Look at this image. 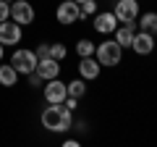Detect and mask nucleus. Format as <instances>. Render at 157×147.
<instances>
[{
	"instance_id": "obj_26",
	"label": "nucleus",
	"mask_w": 157,
	"mask_h": 147,
	"mask_svg": "<svg viewBox=\"0 0 157 147\" xmlns=\"http://www.w3.org/2000/svg\"><path fill=\"white\" fill-rule=\"evenodd\" d=\"M6 3H13V0H6Z\"/></svg>"
},
{
	"instance_id": "obj_23",
	"label": "nucleus",
	"mask_w": 157,
	"mask_h": 147,
	"mask_svg": "<svg viewBox=\"0 0 157 147\" xmlns=\"http://www.w3.org/2000/svg\"><path fill=\"white\" fill-rule=\"evenodd\" d=\"M3 55H6V45L0 42V61H3Z\"/></svg>"
},
{
	"instance_id": "obj_21",
	"label": "nucleus",
	"mask_w": 157,
	"mask_h": 147,
	"mask_svg": "<svg viewBox=\"0 0 157 147\" xmlns=\"http://www.w3.org/2000/svg\"><path fill=\"white\" fill-rule=\"evenodd\" d=\"M37 58H50V45H47V42H42V45H37Z\"/></svg>"
},
{
	"instance_id": "obj_17",
	"label": "nucleus",
	"mask_w": 157,
	"mask_h": 147,
	"mask_svg": "<svg viewBox=\"0 0 157 147\" xmlns=\"http://www.w3.org/2000/svg\"><path fill=\"white\" fill-rule=\"evenodd\" d=\"M94 47H97V45H94L92 40H86V37L76 42V53H78V58H89V55H94Z\"/></svg>"
},
{
	"instance_id": "obj_19",
	"label": "nucleus",
	"mask_w": 157,
	"mask_h": 147,
	"mask_svg": "<svg viewBox=\"0 0 157 147\" xmlns=\"http://www.w3.org/2000/svg\"><path fill=\"white\" fill-rule=\"evenodd\" d=\"M66 55H68V47L63 45V42H52V45H50V58H55V61H63Z\"/></svg>"
},
{
	"instance_id": "obj_3",
	"label": "nucleus",
	"mask_w": 157,
	"mask_h": 147,
	"mask_svg": "<svg viewBox=\"0 0 157 147\" xmlns=\"http://www.w3.org/2000/svg\"><path fill=\"white\" fill-rule=\"evenodd\" d=\"M37 61H39V58H37L34 50H29V47H16L8 63L18 71V76H26V74H32L34 68H37Z\"/></svg>"
},
{
	"instance_id": "obj_20",
	"label": "nucleus",
	"mask_w": 157,
	"mask_h": 147,
	"mask_svg": "<svg viewBox=\"0 0 157 147\" xmlns=\"http://www.w3.org/2000/svg\"><path fill=\"white\" fill-rule=\"evenodd\" d=\"M6 18H11V3L0 0V21H6Z\"/></svg>"
},
{
	"instance_id": "obj_13",
	"label": "nucleus",
	"mask_w": 157,
	"mask_h": 147,
	"mask_svg": "<svg viewBox=\"0 0 157 147\" xmlns=\"http://www.w3.org/2000/svg\"><path fill=\"white\" fill-rule=\"evenodd\" d=\"M134 34H136V24H118V29L113 32V40L126 50V47H131V42H134Z\"/></svg>"
},
{
	"instance_id": "obj_2",
	"label": "nucleus",
	"mask_w": 157,
	"mask_h": 147,
	"mask_svg": "<svg viewBox=\"0 0 157 147\" xmlns=\"http://www.w3.org/2000/svg\"><path fill=\"white\" fill-rule=\"evenodd\" d=\"M94 58L100 61V66L113 68V66H118V63L123 61V47L118 45L115 40H105L94 47Z\"/></svg>"
},
{
	"instance_id": "obj_14",
	"label": "nucleus",
	"mask_w": 157,
	"mask_h": 147,
	"mask_svg": "<svg viewBox=\"0 0 157 147\" xmlns=\"http://www.w3.org/2000/svg\"><path fill=\"white\" fill-rule=\"evenodd\" d=\"M136 26L141 29V32H149L157 37V11H147V13H139V18H136Z\"/></svg>"
},
{
	"instance_id": "obj_6",
	"label": "nucleus",
	"mask_w": 157,
	"mask_h": 147,
	"mask_svg": "<svg viewBox=\"0 0 157 147\" xmlns=\"http://www.w3.org/2000/svg\"><path fill=\"white\" fill-rule=\"evenodd\" d=\"M11 18L16 24H21V26H29L37 18V11H34V6L29 0H13L11 3Z\"/></svg>"
},
{
	"instance_id": "obj_1",
	"label": "nucleus",
	"mask_w": 157,
	"mask_h": 147,
	"mask_svg": "<svg viewBox=\"0 0 157 147\" xmlns=\"http://www.w3.org/2000/svg\"><path fill=\"white\" fill-rule=\"evenodd\" d=\"M39 121H42V129L55 131V134L68 131L73 126V116H71V110H68L63 102H47V108L42 110Z\"/></svg>"
},
{
	"instance_id": "obj_4",
	"label": "nucleus",
	"mask_w": 157,
	"mask_h": 147,
	"mask_svg": "<svg viewBox=\"0 0 157 147\" xmlns=\"http://www.w3.org/2000/svg\"><path fill=\"white\" fill-rule=\"evenodd\" d=\"M78 18H81V6H78L76 0H63V3H58L55 21L60 24V26H71V24H76Z\"/></svg>"
},
{
	"instance_id": "obj_18",
	"label": "nucleus",
	"mask_w": 157,
	"mask_h": 147,
	"mask_svg": "<svg viewBox=\"0 0 157 147\" xmlns=\"http://www.w3.org/2000/svg\"><path fill=\"white\" fill-rule=\"evenodd\" d=\"M94 13H97V0H84V3H81V18H78V21H86V18L94 16Z\"/></svg>"
},
{
	"instance_id": "obj_10",
	"label": "nucleus",
	"mask_w": 157,
	"mask_h": 147,
	"mask_svg": "<svg viewBox=\"0 0 157 147\" xmlns=\"http://www.w3.org/2000/svg\"><path fill=\"white\" fill-rule=\"evenodd\" d=\"M118 29V18H115V13L113 11H100V13H94V32H100V34H113Z\"/></svg>"
},
{
	"instance_id": "obj_7",
	"label": "nucleus",
	"mask_w": 157,
	"mask_h": 147,
	"mask_svg": "<svg viewBox=\"0 0 157 147\" xmlns=\"http://www.w3.org/2000/svg\"><path fill=\"white\" fill-rule=\"evenodd\" d=\"M21 37H24L21 24H16L13 18H6V21H0V42H3L6 47L18 45V42H21Z\"/></svg>"
},
{
	"instance_id": "obj_8",
	"label": "nucleus",
	"mask_w": 157,
	"mask_h": 147,
	"mask_svg": "<svg viewBox=\"0 0 157 147\" xmlns=\"http://www.w3.org/2000/svg\"><path fill=\"white\" fill-rule=\"evenodd\" d=\"M155 42H157V37L155 34H149V32H136L134 34V42H131V50L136 53V55H152V53H155Z\"/></svg>"
},
{
	"instance_id": "obj_22",
	"label": "nucleus",
	"mask_w": 157,
	"mask_h": 147,
	"mask_svg": "<svg viewBox=\"0 0 157 147\" xmlns=\"http://www.w3.org/2000/svg\"><path fill=\"white\" fill-rule=\"evenodd\" d=\"M63 147H78V142L76 139H66V142H63Z\"/></svg>"
},
{
	"instance_id": "obj_12",
	"label": "nucleus",
	"mask_w": 157,
	"mask_h": 147,
	"mask_svg": "<svg viewBox=\"0 0 157 147\" xmlns=\"http://www.w3.org/2000/svg\"><path fill=\"white\" fill-rule=\"evenodd\" d=\"M100 71H102V66H100V61H97L94 55L81 58V61H78V76H81V79L92 81V79H97V76H100Z\"/></svg>"
},
{
	"instance_id": "obj_24",
	"label": "nucleus",
	"mask_w": 157,
	"mask_h": 147,
	"mask_svg": "<svg viewBox=\"0 0 157 147\" xmlns=\"http://www.w3.org/2000/svg\"><path fill=\"white\" fill-rule=\"evenodd\" d=\"M76 3H78V6H81V3H84V0H76Z\"/></svg>"
},
{
	"instance_id": "obj_25",
	"label": "nucleus",
	"mask_w": 157,
	"mask_h": 147,
	"mask_svg": "<svg viewBox=\"0 0 157 147\" xmlns=\"http://www.w3.org/2000/svg\"><path fill=\"white\" fill-rule=\"evenodd\" d=\"M155 53H157V42H155Z\"/></svg>"
},
{
	"instance_id": "obj_11",
	"label": "nucleus",
	"mask_w": 157,
	"mask_h": 147,
	"mask_svg": "<svg viewBox=\"0 0 157 147\" xmlns=\"http://www.w3.org/2000/svg\"><path fill=\"white\" fill-rule=\"evenodd\" d=\"M34 71H37L45 81L47 79H58V76H60V61H55V58H39Z\"/></svg>"
},
{
	"instance_id": "obj_9",
	"label": "nucleus",
	"mask_w": 157,
	"mask_h": 147,
	"mask_svg": "<svg viewBox=\"0 0 157 147\" xmlns=\"http://www.w3.org/2000/svg\"><path fill=\"white\" fill-rule=\"evenodd\" d=\"M42 89H45V100L47 102H63L68 97V87H66V81H60V79H47L45 84H42Z\"/></svg>"
},
{
	"instance_id": "obj_5",
	"label": "nucleus",
	"mask_w": 157,
	"mask_h": 147,
	"mask_svg": "<svg viewBox=\"0 0 157 147\" xmlns=\"http://www.w3.org/2000/svg\"><path fill=\"white\" fill-rule=\"evenodd\" d=\"M113 13H115L118 24H136V18L141 13V6H139V0H118Z\"/></svg>"
},
{
	"instance_id": "obj_16",
	"label": "nucleus",
	"mask_w": 157,
	"mask_h": 147,
	"mask_svg": "<svg viewBox=\"0 0 157 147\" xmlns=\"http://www.w3.org/2000/svg\"><path fill=\"white\" fill-rule=\"evenodd\" d=\"M68 97H84L86 95V89H89V87H86V79H81V76H78V79H73V81H68Z\"/></svg>"
},
{
	"instance_id": "obj_15",
	"label": "nucleus",
	"mask_w": 157,
	"mask_h": 147,
	"mask_svg": "<svg viewBox=\"0 0 157 147\" xmlns=\"http://www.w3.org/2000/svg\"><path fill=\"white\" fill-rule=\"evenodd\" d=\"M16 81H18V71L11 63H3L0 66V84L3 87H16Z\"/></svg>"
}]
</instances>
